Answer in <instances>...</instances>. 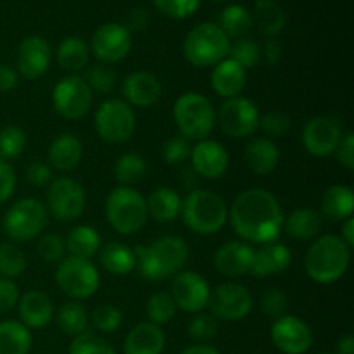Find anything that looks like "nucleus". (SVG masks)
Masks as SVG:
<instances>
[{"mask_svg": "<svg viewBox=\"0 0 354 354\" xmlns=\"http://www.w3.org/2000/svg\"><path fill=\"white\" fill-rule=\"evenodd\" d=\"M228 218L237 237L261 245L279 241L286 220L279 199L266 189H248L239 194Z\"/></svg>", "mask_w": 354, "mask_h": 354, "instance_id": "f257e3e1", "label": "nucleus"}, {"mask_svg": "<svg viewBox=\"0 0 354 354\" xmlns=\"http://www.w3.org/2000/svg\"><path fill=\"white\" fill-rule=\"evenodd\" d=\"M133 252L137 259L135 268L145 280H151V282L175 277L176 273L182 272L189 259V248L185 241L176 235L158 239L149 248L137 245Z\"/></svg>", "mask_w": 354, "mask_h": 354, "instance_id": "f03ea898", "label": "nucleus"}, {"mask_svg": "<svg viewBox=\"0 0 354 354\" xmlns=\"http://www.w3.org/2000/svg\"><path fill=\"white\" fill-rule=\"evenodd\" d=\"M351 263V249L339 235H320L304 256V270L313 282L328 286L346 275Z\"/></svg>", "mask_w": 354, "mask_h": 354, "instance_id": "7ed1b4c3", "label": "nucleus"}, {"mask_svg": "<svg viewBox=\"0 0 354 354\" xmlns=\"http://www.w3.org/2000/svg\"><path fill=\"white\" fill-rule=\"evenodd\" d=\"M182 220L187 227L199 235H213L228 221V206L223 197L213 190L196 189L182 199Z\"/></svg>", "mask_w": 354, "mask_h": 354, "instance_id": "20e7f679", "label": "nucleus"}, {"mask_svg": "<svg viewBox=\"0 0 354 354\" xmlns=\"http://www.w3.org/2000/svg\"><path fill=\"white\" fill-rule=\"evenodd\" d=\"M173 120L183 138L189 142H201L213 131L216 124V111L203 93L185 92L173 106Z\"/></svg>", "mask_w": 354, "mask_h": 354, "instance_id": "39448f33", "label": "nucleus"}, {"mask_svg": "<svg viewBox=\"0 0 354 354\" xmlns=\"http://www.w3.org/2000/svg\"><path fill=\"white\" fill-rule=\"evenodd\" d=\"M230 38L216 23H201L187 33L183 40V55L197 68H211L228 57Z\"/></svg>", "mask_w": 354, "mask_h": 354, "instance_id": "423d86ee", "label": "nucleus"}, {"mask_svg": "<svg viewBox=\"0 0 354 354\" xmlns=\"http://www.w3.org/2000/svg\"><path fill=\"white\" fill-rule=\"evenodd\" d=\"M106 218L118 234H137L149 218L145 197L133 187H116L106 199Z\"/></svg>", "mask_w": 354, "mask_h": 354, "instance_id": "0eeeda50", "label": "nucleus"}, {"mask_svg": "<svg viewBox=\"0 0 354 354\" xmlns=\"http://www.w3.org/2000/svg\"><path fill=\"white\" fill-rule=\"evenodd\" d=\"M48 223V211L41 201L26 197L6 211L2 228L12 242H30L44 234Z\"/></svg>", "mask_w": 354, "mask_h": 354, "instance_id": "6e6552de", "label": "nucleus"}, {"mask_svg": "<svg viewBox=\"0 0 354 354\" xmlns=\"http://www.w3.org/2000/svg\"><path fill=\"white\" fill-rule=\"evenodd\" d=\"M55 283L69 299L83 301L92 297L99 290L100 275L97 266L90 259L68 256L57 265Z\"/></svg>", "mask_w": 354, "mask_h": 354, "instance_id": "1a4fd4ad", "label": "nucleus"}, {"mask_svg": "<svg viewBox=\"0 0 354 354\" xmlns=\"http://www.w3.org/2000/svg\"><path fill=\"white\" fill-rule=\"evenodd\" d=\"M97 135L107 144H124L130 140L137 128L133 109L121 99H107L95 111Z\"/></svg>", "mask_w": 354, "mask_h": 354, "instance_id": "9d476101", "label": "nucleus"}, {"mask_svg": "<svg viewBox=\"0 0 354 354\" xmlns=\"http://www.w3.org/2000/svg\"><path fill=\"white\" fill-rule=\"evenodd\" d=\"M86 206V194L82 183L69 176L52 180L47 190V207L48 214L61 223L78 220Z\"/></svg>", "mask_w": 354, "mask_h": 354, "instance_id": "9b49d317", "label": "nucleus"}, {"mask_svg": "<svg viewBox=\"0 0 354 354\" xmlns=\"http://www.w3.org/2000/svg\"><path fill=\"white\" fill-rule=\"evenodd\" d=\"M52 104L59 116L76 121L90 113L93 104V92L83 76L69 75L59 80L52 90Z\"/></svg>", "mask_w": 354, "mask_h": 354, "instance_id": "f8f14e48", "label": "nucleus"}, {"mask_svg": "<svg viewBox=\"0 0 354 354\" xmlns=\"http://www.w3.org/2000/svg\"><path fill=\"white\" fill-rule=\"evenodd\" d=\"M259 118L261 114L258 106L251 99L239 95L221 104L216 120L227 137L241 140V138L252 137L258 131Z\"/></svg>", "mask_w": 354, "mask_h": 354, "instance_id": "ddd939ff", "label": "nucleus"}, {"mask_svg": "<svg viewBox=\"0 0 354 354\" xmlns=\"http://www.w3.org/2000/svg\"><path fill=\"white\" fill-rule=\"evenodd\" d=\"M252 304L254 301L248 287L237 282H225L211 290L207 306L216 320L239 322L249 317Z\"/></svg>", "mask_w": 354, "mask_h": 354, "instance_id": "4468645a", "label": "nucleus"}, {"mask_svg": "<svg viewBox=\"0 0 354 354\" xmlns=\"http://www.w3.org/2000/svg\"><path fill=\"white\" fill-rule=\"evenodd\" d=\"M169 296L175 301V306L185 313H201L207 308L211 296V287L203 275L192 270L176 273L171 282Z\"/></svg>", "mask_w": 354, "mask_h": 354, "instance_id": "2eb2a0df", "label": "nucleus"}, {"mask_svg": "<svg viewBox=\"0 0 354 354\" xmlns=\"http://www.w3.org/2000/svg\"><path fill=\"white\" fill-rule=\"evenodd\" d=\"M273 346L283 354H306L313 346V332L299 317L283 315L270 330Z\"/></svg>", "mask_w": 354, "mask_h": 354, "instance_id": "dca6fc26", "label": "nucleus"}, {"mask_svg": "<svg viewBox=\"0 0 354 354\" xmlns=\"http://www.w3.org/2000/svg\"><path fill=\"white\" fill-rule=\"evenodd\" d=\"M131 33L120 23H106L93 33L92 52L102 64H116L131 50Z\"/></svg>", "mask_w": 354, "mask_h": 354, "instance_id": "f3484780", "label": "nucleus"}, {"mask_svg": "<svg viewBox=\"0 0 354 354\" xmlns=\"http://www.w3.org/2000/svg\"><path fill=\"white\" fill-rule=\"evenodd\" d=\"M342 128L337 120L330 116L311 118L303 128V145L315 158H327L337 149L342 138Z\"/></svg>", "mask_w": 354, "mask_h": 354, "instance_id": "a211bd4d", "label": "nucleus"}, {"mask_svg": "<svg viewBox=\"0 0 354 354\" xmlns=\"http://www.w3.org/2000/svg\"><path fill=\"white\" fill-rule=\"evenodd\" d=\"M52 62L50 44L44 37H28L16 52L17 73L24 80H38L48 71Z\"/></svg>", "mask_w": 354, "mask_h": 354, "instance_id": "6ab92c4d", "label": "nucleus"}, {"mask_svg": "<svg viewBox=\"0 0 354 354\" xmlns=\"http://www.w3.org/2000/svg\"><path fill=\"white\" fill-rule=\"evenodd\" d=\"M189 159L192 162L194 171L207 180L221 178L230 165V156L227 149L220 142L209 140V138L197 142L196 147H192Z\"/></svg>", "mask_w": 354, "mask_h": 354, "instance_id": "aec40b11", "label": "nucleus"}, {"mask_svg": "<svg viewBox=\"0 0 354 354\" xmlns=\"http://www.w3.org/2000/svg\"><path fill=\"white\" fill-rule=\"evenodd\" d=\"M254 249L242 241L225 242L214 252V268L227 279H241L251 272Z\"/></svg>", "mask_w": 354, "mask_h": 354, "instance_id": "412c9836", "label": "nucleus"}, {"mask_svg": "<svg viewBox=\"0 0 354 354\" xmlns=\"http://www.w3.org/2000/svg\"><path fill=\"white\" fill-rule=\"evenodd\" d=\"M121 92L130 107H151L161 99L162 86L152 73L135 71L124 78Z\"/></svg>", "mask_w": 354, "mask_h": 354, "instance_id": "4be33fe9", "label": "nucleus"}, {"mask_svg": "<svg viewBox=\"0 0 354 354\" xmlns=\"http://www.w3.org/2000/svg\"><path fill=\"white\" fill-rule=\"evenodd\" d=\"M292 265V251L286 244L270 242L263 244L258 251H254L251 275L256 279H268V277L280 275L287 272Z\"/></svg>", "mask_w": 354, "mask_h": 354, "instance_id": "5701e85b", "label": "nucleus"}, {"mask_svg": "<svg viewBox=\"0 0 354 354\" xmlns=\"http://www.w3.org/2000/svg\"><path fill=\"white\" fill-rule=\"evenodd\" d=\"M21 324L33 330H40L50 324L54 317V303L41 290H28L17 301Z\"/></svg>", "mask_w": 354, "mask_h": 354, "instance_id": "b1692460", "label": "nucleus"}, {"mask_svg": "<svg viewBox=\"0 0 354 354\" xmlns=\"http://www.w3.org/2000/svg\"><path fill=\"white\" fill-rule=\"evenodd\" d=\"M248 82V71L234 59L227 57L218 62L211 71V88L221 99H234L242 93Z\"/></svg>", "mask_w": 354, "mask_h": 354, "instance_id": "393cba45", "label": "nucleus"}, {"mask_svg": "<svg viewBox=\"0 0 354 354\" xmlns=\"http://www.w3.org/2000/svg\"><path fill=\"white\" fill-rule=\"evenodd\" d=\"M83 158V144L76 135L61 133L50 142L47 152L48 166L61 173L76 169Z\"/></svg>", "mask_w": 354, "mask_h": 354, "instance_id": "a878e982", "label": "nucleus"}, {"mask_svg": "<svg viewBox=\"0 0 354 354\" xmlns=\"http://www.w3.org/2000/svg\"><path fill=\"white\" fill-rule=\"evenodd\" d=\"M244 161L254 175L266 176L280 165V149L272 138L256 137L249 140L244 151Z\"/></svg>", "mask_w": 354, "mask_h": 354, "instance_id": "bb28decb", "label": "nucleus"}, {"mask_svg": "<svg viewBox=\"0 0 354 354\" xmlns=\"http://www.w3.org/2000/svg\"><path fill=\"white\" fill-rule=\"evenodd\" d=\"M166 346V335L161 327L151 324V322H142L135 325L128 332L124 339L123 353L124 354H162Z\"/></svg>", "mask_w": 354, "mask_h": 354, "instance_id": "cd10ccee", "label": "nucleus"}, {"mask_svg": "<svg viewBox=\"0 0 354 354\" xmlns=\"http://www.w3.org/2000/svg\"><path fill=\"white\" fill-rule=\"evenodd\" d=\"M322 218L328 221H344L354 213V192L348 185H332L325 190L320 203Z\"/></svg>", "mask_w": 354, "mask_h": 354, "instance_id": "c85d7f7f", "label": "nucleus"}, {"mask_svg": "<svg viewBox=\"0 0 354 354\" xmlns=\"http://www.w3.org/2000/svg\"><path fill=\"white\" fill-rule=\"evenodd\" d=\"M283 228L296 241H315L324 230V218L311 207H299L283 220Z\"/></svg>", "mask_w": 354, "mask_h": 354, "instance_id": "c756f323", "label": "nucleus"}, {"mask_svg": "<svg viewBox=\"0 0 354 354\" xmlns=\"http://www.w3.org/2000/svg\"><path fill=\"white\" fill-rule=\"evenodd\" d=\"M147 203V213L159 223H171L182 209V197L171 187H158L152 190Z\"/></svg>", "mask_w": 354, "mask_h": 354, "instance_id": "7c9ffc66", "label": "nucleus"}, {"mask_svg": "<svg viewBox=\"0 0 354 354\" xmlns=\"http://www.w3.org/2000/svg\"><path fill=\"white\" fill-rule=\"evenodd\" d=\"M99 261L106 272L120 277L130 275L137 265L133 249L121 242H109L106 245H100Z\"/></svg>", "mask_w": 354, "mask_h": 354, "instance_id": "2f4dec72", "label": "nucleus"}, {"mask_svg": "<svg viewBox=\"0 0 354 354\" xmlns=\"http://www.w3.org/2000/svg\"><path fill=\"white\" fill-rule=\"evenodd\" d=\"M251 17L259 33L268 38H275L287 23L286 12L275 0H256Z\"/></svg>", "mask_w": 354, "mask_h": 354, "instance_id": "473e14b6", "label": "nucleus"}, {"mask_svg": "<svg viewBox=\"0 0 354 354\" xmlns=\"http://www.w3.org/2000/svg\"><path fill=\"white\" fill-rule=\"evenodd\" d=\"M66 252L80 259H92L102 245L100 234L90 225H78L66 237Z\"/></svg>", "mask_w": 354, "mask_h": 354, "instance_id": "72a5a7b5", "label": "nucleus"}, {"mask_svg": "<svg viewBox=\"0 0 354 354\" xmlns=\"http://www.w3.org/2000/svg\"><path fill=\"white\" fill-rule=\"evenodd\" d=\"M90 61V47L83 38L68 37L57 47V64L61 69L78 75L86 68Z\"/></svg>", "mask_w": 354, "mask_h": 354, "instance_id": "f704fd0d", "label": "nucleus"}, {"mask_svg": "<svg viewBox=\"0 0 354 354\" xmlns=\"http://www.w3.org/2000/svg\"><path fill=\"white\" fill-rule=\"evenodd\" d=\"M31 344L30 328L21 322L6 320L0 324V354H28Z\"/></svg>", "mask_w": 354, "mask_h": 354, "instance_id": "c9c22d12", "label": "nucleus"}, {"mask_svg": "<svg viewBox=\"0 0 354 354\" xmlns=\"http://www.w3.org/2000/svg\"><path fill=\"white\" fill-rule=\"evenodd\" d=\"M57 325L62 334L76 337L88 330L90 317L86 308L80 301H69L57 311Z\"/></svg>", "mask_w": 354, "mask_h": 354, "instance_id": "e433bc0d", "label": "nucleus"}, {"mask_svg": "<svg viewBox=\"0 0 354 354\" xmlns=\"http://www.w3.org/2000/svg\"><path fill=\"white\" fill-rule=\"evenodd\" d=\"M218 26L228 38H244L252 28L251 12L239 3H232L221 10Z\"/></svg>", "mask_w": 354, "mask_h": 354, "instance_id": "4c0bfd02", "label": "nucleus"}, {"mask_svg": "<svg viewBox=\"0 0 354 354\" xmlns=\"http://www.w3.org/2000/svg\"><path fill=\"white\" fill-rule=\"evenodd\" d=\"M145 173H147V162L135 152L123 154L114 165V178L120 187H133L135 183L144 180Z\"/></svg>", "mask_w": 354, "mask_h": 354, "instance_id": "58836bf2", "label": "nucleus"}, {"mask_svg": "<svg viewBox=\"0 0 354 354\" xmlns=\"http://www.w3.org/2000/svg\"><path fill=\"white\" fill-rule=\"evenodd\" d=\"M26 266V254L16 242L0 244V279H17L23 275Z\"/></svg>", "mask_w": 354, "mask_h": 354, "instance_id": "ea45409f", "label": "nucleus"}, {"mask_svg": "<svg viewBox=\"0 0 354 354\" xmlns=\"http://www.w3.org/2000/svg\"><path fill=\"white\" fill-rule=\"evenodd\" d=\"M145 310H147L149 322L158 325V327L169 324L176 313L175 301H173V297L169 296V292L152 294V296L149 297Z\"/></svg>", "mask_w": 354, "mask_h": 354, "instance_id": "a19ab883", "label": "nucleus"}, {"mask_svg": "<svg viewBox=\"0 0 354 354\" xmlns=\"http://www.w3.org/2000/svg\"><path fill=\"white\" fill-rule=\"evenodd\" d=\"M24 149H26V133L23 128L14 124L0 128V159L9 161L19 158Z\"/></svg>", "mask_w": 354, "mask_h": 354, "instance_id": "79ce46f5", "label": "nucleus"}, {"mask_svg": "<svg viewBox=\"0 0 354 354\" xmlns=\"http://www.w3.org/2000/svg\"><path fill=\"white\" fill-rule=\"evenodd\" d=\"M220 325L218 320L211 313H196L192 320L187 325V335L192 339L196 344H206V342L213 341L218 335Z\"/></svg>", "mask_w": 354, "mask_h": 354, "instance_id": "37998d69", "label": "nucleus"}, {"mask_svg": "<svg viewBox=\"0 0 354 354\" xmlns=\"http://www.w3.org/2000/svg\"><path fill=\"white\" fill-rule=\"evenodd\" d=\"M83 80L90 86V90L97 93H111L116 88L118 82L114 69L111 66L102 64V62L90 66L83 75Z\"/></svg>", "mask_w": 354, "mask_h": 354, "instance_id": "c03bdc74", "label": "nucleus"}, {"mask_svg": "<svg viewBox=\"0 0 354 354\" xmlns=\"http://www.w3.org/2000/svg\"><path fill=\"white\" fill-rule=\"evenodd\" d=\"M228 57L234 59L237 64H241L242 68L248 71L252 69L259 61H261V48L251 38H237L235 44H230V52H228Z\"/></svg>", "mask_w": 354, "mask_h": 354, "instance_id": "a18cd8bd", "label": "nucleus"}, {"mask_svg": "<svg viewBox=\"0 0 354 354\" xmlns=\"http://www.w3.org/2000/svg\"><path fill=\"white\" fill-rule=\"evenodd\" d=\"M69 354H116V349L106 339L85 332L73 337L69 344Z\"/></svg>", "mask_w": 354, "mask_h": 354, "instance_id": "49530a36", "label": "nucleus"}, {"mask_svg": "<svg viewBox=\"0 0 354 354\" xmlns=\"http://www.w3.org/2000/svg\"><path fill=\"white\" fill-rule=\"evenodd\" d=\"M37 252L47 265H59L66 258V242L59 234L40 235Z\"/></svg>", "mask_w": 354, "mask_h": 354, "instance_id": "de8ad7c7", "label": "nucleus"}, {"mask_svg": "<svg viewBox=\"0 0 354 354\" xmlns=\"http://www.w3.org/2000/svg\"><path fill=\"white\" fill-rule=\"evenodd\" d=\"M92 324L102 334H113L123 324V313L114 304H99L92 311Z\"/></svg>", "mask_w": 354, "mask_h": 354, "instance_id": "09e8293b", "label": "nucleus"}, {"mask_svg": "<svg viewBox=\"0 0 354 354\" xmlns=\"http://www.w3.org/2000/svg\"><path fill=\"white\" fill-rule=\"evenodd\" d=\"M287 306H289V299H287V294L283 290H280L279 287H270L265 292L261 294V299H259V308H261L263 315L273 320H279L286 315Z\"/></svg>", "mask_w": 354, "mask_h": 354, "instance_id": "8fccbe9b", "label": "nucleus"}, {"mask_svg": "<svg viewBox=\"0 0 354 354\" xmlns=\"http://www.w3.org/2000/svg\"><path fill=\"white\" fill-rule=\"evenodd\" d=\"M190 152H192V147H190V142L187 138H183L182 135H175V137H169L168 140L162 144L161 154L162 159H165L166 165L175 166L182 165L187 159L190 158Z\"/></svg>", "mask_w": 354, "mask_h": 354, "instance_id": "3c124183", "label": "nucleus"}, {"mask_svg": "<svg viewBox=\"0 0 354 354\" xmlns=\"http://www.w3.org/2000/svg\"><path fill=\"white\" fill-rule=\"evenodd\" d=\"M259 128L270 138H280L290 130V118L283 111H268L259 118Z\"/></svg>", "mask_w": 354, "mask_h": 354, "instance_id": "603ef678", "label": "nucleus"}, {"mask_svg": "<svg viewBox=\"0 0 354 354\" xmlns=\"http://www.w3.org/2000/svg\"><path fill=\"white\" fill-rule=\"evenodd\" d=\"M156 9L173 19H185L199 9L201 0H152Z\"/></svg>", "mask_w": 354, "mask_h": 354, "instance_id": "864d4df0", "label": "nucleus"}, {"mask_svg": "<svg viewBox=\"0 0 354 354\" xmlns=\"http://www.w3.org/2000/svg\"><path fill=\"white\" fill-rule=\"evenodd\" d=\"M16 190V171L7 161L0 159V204L7 203Z\"/></svg>", "mask_w": 354, "mask_h": 354, "instance_id": "5fc2aeb1", "label": "nucleus"}, {"mask_svg": "<svg viewBox=\"0 0 354 354\" xmlns=\"http://www.w3.org/2000/svg\"><path fill=\"white\" fill-rule=\"evenodd\" d=\"M19 297V289H17V286L14 283V280L0 279V315L7 313V311L12 310L14 306H17Z\"/></svg>", "mask_w": 354, "mask_h": 354, "instance_id": "6e6d98bb", "label": "nucleus"}, {"mask_svg": "<svg viewBox=\"0 0 354 354\" xmlns=\"http://www.w3.org/2000/svg\"><path fill=\"white\" fill-rule=\"evenodd\" d=\"M26 178L33 187L50 185L52 168L48 166V162H44V161L30 162V166H28L26 169Z\"/></svg>", "mask_w": 354, "mask_h": 354, "instance_id": "4d7b16f0", "label": "nucleus"}, {"mask_svg": "<svg viewBox=\"0 0 354 354\" xmlns=\"http://www.w3.org/2000/svg\"><path fill=\"white\" fill-rule=\"evenodd\" d=\"M335 158L341 162V166L348 171L354 169V133H346L342 135L341 142H339L337 149H335Z\"/></svg>", "mask_w": 354, "mask_h": 354, "instance_id": "13d9d810", "label": "nucleus"}, {"mask_svg": "<svg viewBox=\"0 0 354 354\" xmlns=\"http://www.w3.org/2000/svg\"><path fill=\"white\" fill-rule=\"evenodd\" d=\"M149 24V12L142 7H135L128 12L127 16V24H123L128 31H142L145 30Z\"/></svg>", "mask_w": 354, "mask_h": 354, "instance_id": "bf43d9fd", "label": "nucleus"}, {"mask_svg": "<svg viewBox=\"0 0 354 354\" xmlns=\"http://www.w3.org/2000/svg\"><path fill=\"white\" fill-rule=\"evenodd\" d=\"M19 83V75L9 64H0V93H7L14 90Z\"/></svg>", "mask_w": 354, "mask_h": 354, "instance_id": "052dcab7", "label": "nucleus"}, {"mask_svg": "<svg viewBox=\"0 0 354 354\" xmlns=\"http://www.w3.org/2000/svg\"><path fill=\"white\" fill-rule=\"evenodd\" d=\"M261 48V57H265V61L270 66L279 64V61L282 59V45L275 40V38H268V40L263 44Z\"/></svg>", "mask_w": 354, "mask_h": 354, "instance_id": "680f3d73", "label": "nucleus"}, {"mask_svg": "<svg viewBox=\"0 0 354 354\" xmlns=\"http://www.w3.org/2000/svg\"><path fill=\"white\" fill-rule=\"evenodd\" d=\"M339 237L344 241V244L348 245L349 249H353L354 245V218H348V220H344V223H342V232Z\"/></svg>", "mask_w": 354, "mask_h": 354, "instance_id": "e2e57ef3", "label": "nucleus"}, {"mask_svg": "<svg viewBox=\"0 0 354 354\" xmlns=\"http://www.w3.org/2000/svg\"><path fill=\"white\" fill-rule=\"evenodd\" d=\"M335 354H354V337L351 334L342 335L337 342V353Z\"/></svg>", "mask_w": 354, "mask_h": 354, "instance_id": "0e129e2a", "label": "nucleus"}, {"mask_svg": "<svg viewBox=\"0 0 354 354\" xmlns=\"http://www.w3.org/2000/svg\"><path fill=\"white\" fill-rule=\"evenodd\" d=\"M180 354H220V351L209 344H194L183 349Z\"/></svg>", "mask_w": 354, "mask_h": 354, "instance_id": "69168bd1", "label": "nucleus"}, {"mask_svg": "<svg viewBox=\"0 0 354 354\" xmlns=\"http://www.w3.org/2000/svg\"><path fill=\"white\" fill-rule=\"evenodd\" d=\"M213 2H225V0H213Z\"/></svg>", "mask_w": 354, "mask_h": 354, "instance_id": "338daca9", "label": "nucleus"}, {"mask_svg": "<svg viewBox=\"0 0 354 354\" xmlns=\"http://www.w3.org/2000/svg\"><path fill=\"white\" fill-rule=\"evenodd\" d=\"M324 354H330V353H324Z\"/></svg>", "mask_w": 354, "mask_h": 354, "instance_id": "774afa93", "label": "nucleus"}]
</instances>
